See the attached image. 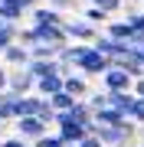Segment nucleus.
I'll return each instance as SVG.
<instances>
[{"mask_svg": "<svg viewBox=\"0 0 144 147\" xmlns=\"http://www.w3.org/2000/svg\"><path fill=\"white\" fill-rule=\"evenodd\" d=\"M62 30H66V36H69V42H82V46H92V42L101 36L98 26L85 23L82 16H72V20H66V23H62Z\"/></svg>", "mask_w": 144, "mask_h": 147, "instance_id": "1", "label": "nucleus"}, {"mask_svg": "<svg viewBox=\"0 0 144 147\" xmlns=\"http://www.w3.org/2000/svg\"><path fill=\"white\" fill-rule=\"evenodd\" d=\"M108 69H112V59H105L101 53H95V49H85V53H82V59H79V65H75V72L79 75H85V79H92V75H105Z\"/></svg>", "mask_w": 144, "mask_h": 147, "instance_id": "2", "label": "nucleus"}, {"mask_svg": "<svg viewBox=\"0 0 144 147\" xmlns=\"http://www.w3.org/2000/svg\"><path fill=\"white\" fill-rule=\"evenodd\" d=\"M7 92L20 95V98L36 92V79L30 75V69H10V75H7Z\"/></svg>", "mask_w": 144, "mask_h": 147, "instance_id": "3", "label": "nucleus"}, {"mask_svg": "<svg viewBox=\"0 0 144 147\" xmlns=\"http://www.w3.org/2000/svg\"><path fill=\"white\" fill-rule=\"evenodd\" d=\"M101 85H105V92H134V79L128 72H121V69H115V65L101 75Z\"/></svg>", "mask_w": 144, "mask_h": 147, "instance_id": "4", "label": "nucleus"}, {"mask_svg": "<svg viewBox=\"0 0 144 147\" xmlns=\"http://www.w3.org/2000/svg\"><path fill=\"white\" fill-rule=\"evenodd\" d=\"M92 49H95V53H101L105 59H112V62L131 53V46H128V42H115L112 36H98L95 42H92Z\"/></svg>", "mask_w": 144, "mask_h": 147, "instance_id": "5", "label": "nucleus"}, {"mask_svg": "<svg viewBox=\"0 0 144 147\" xmlns=\"http://www.w3.org/2000/svg\"><path fill=\"white\" fill-rule=\"evenodd\" d=\"M16 134H20L23 141H43L46 137V124L39 118H20L16 121Z\"/></svg>", "mask_w": 144, "mask_h": 147, "instance_id": "6", "label": "nucleus"}, {"mask_svg": "<svg viewBox=\"0 0 144 147\" xmlns=\"http://www.w3.org/2000/svg\"><path fill=\"white\" fill-rule=\"evenodd\" d=\"M112 65H115V69H121V72H128V75H131L134 82H141V79H144V62H141V59H138V53H134V49H131L128 56H121V59H115Z\"/></svg>", "mask_w": 144, "mask_h": 147, "instance_id": "7", "label": "nucleus"}, {"mask_svg": "<svg viewBox=\"0 0 144 147\" xmlns=\"http://www.w3.org/2000/svg\"><path fill=\"white\" fill-rule=\"evenodd\" d=\"M59 92H66V79L62 75H46V79H39L36 82V95L39 98H53V95H59Z\"/></svg>", "mask_w": 144, "mask_h": 147, "instance_id": "8", "label": "nucleus"}, {"mask_svg": "<svg viewBox=\"0 0 144 147\" xmlns=\"http://www.w3.org/2000/svg\"><path fill=\"white\" fill-rule=\"evenodd\" d=\"M105 95H108V108L121 111L124 118L131 115V108H134V98H138L134 92H105Z\"/></svg>", "mask_w": 144, "mask_h": 147, "instance_id": "9", "label": "nucleus"}, {"mask_svg": "<svg viewBox=\"0 0 144 147\" xmlns=\"http://www.w3.org/2000/svg\"><path fill=\"white\" fill-rule=\"evenodd\" d=\"M46 108V98H39V95H23L16 111H20V118H39V111ZM16 118V121H20Z\"/></svg>", "mask_w": 144, "mask_h": 147, "instance_id": "10", "label": "nucleus"}, {"mask_svg": "<svg viewBox=\"0 0 144 147\" xmlns=\"http://www.w3.org/2000/svg\"><path fill=\"white\" fill-rule=\"evenodd\" d=\"M30 13H33V26H62L66 23V16L49 10V7H36V10H30Z\"/></svg>", "mask_w": 144, "mask_h": 147, "instance_id": "11", "label": "nucleus"}, {"mask_svg": "<svg viewBox=\"0 0 144 147\" xmlns=\"http://www.w3.org/2000/svg\"><path fill=\"white\" fill-rule=\"evenodd\" d=\"M66 95H72L75 101H85V98H89V82H85V75L72 72L69 79H66Z\"/></svg>", "mask_w": 144, "mask_h": 147, "instance_id": "12", "label": "nucleus"}, {"mask_svg": "<svg viewBox=\"0 0 144 147\" xmlns=\"http://www.w3.org/2000/svg\"><path fill=\"white\" fill-rule=\"evenodd\" d=\"M3 62L13 65V69H26V65H30V49L20 46V42H13V46L3 53Z\"/></svg>", "mask_w": 144, "mask_h": 147, "instance_id": "13", "label": "nucleus"}, {"mask_svg": "<svg viewBox=\"0 0 144 147\" xmlns=\"http://www.w3.org/2000/svg\"><path fill=\"white\" fill-rule=\"evenodd\" d=\"M95 124L98 127H124L128 118L121 111H115V108H101V111H95Z\"/></svg>", "mask_w": 144, "mask_h": 147, "instance_id": "14", "label": "nucleus"}, {"mask_svg": "<svg viewBox=\"0 0 144 147\" xmlns=\"http://www.w3.org/2000/svg\"><path fill=\"white\" fill-rule=\"evenodd\" d=\"M105 36H112L115 42H131V39H134V30H131L128 20H112L108 30H105Z\"/></svg>", "mask_w": 144, "mask_h": 147, "instance_id": "15", "label": "nucleus"}, {"mask_svg": "<svg viewBox=\"0 0 144 147\" xmlns=\"http://www.w3.org/2000/svg\"><path fill=\"white\" fill-rule=\"evenodd\" d=\"M16 105H20V95L3 92V101H0V121H13V124H16V118H20Z\"/></svg>", "mask_w": 144, "mask_h": 147, "instance_id": "16", "label": "nucleus"}, {"mask_svg": "<svg viewBox=\"0 0 144 147\" xmlns=\"http://www.w3.org/2000/svg\"><path fill=\"white\" fill-rule=\"evenodd\" d=\"M23 13H26V7H23L20 0H13V3H3V7H0V20L10 23V26H16V20H20Z\"/></svg>", "mask_w": 144, "mask_h": 147, "instance_id": "17", "label": "nucleus"}, {"mask_svg": "<svg viewBox=\"0 0 144 147\" xmlns=\"http://www.w3.org/2000/svg\"><path fill=\"white\" fill-rule=\"evenodd\" d=\"M16 39H20V26H10V23H7V26H0V56H3Z\"/></svg>", "mask_w": 144, "mask_h": 147, "instance_id": "18", "label": "nucleus"}, {"mask_svg": "<svg viewBox=\"0 0 144 147\" xmlns=\"http://www.w3.org/2000/svg\"><path fill=\"white\" fill-rule=\"evenodd\" d=\"M49 105H53L56 115H66V111L75 108V98H72V95H66V92H59V95H53V98H49Z\"/></svg>", "mask_w": 144, "mask_h": 147, "instance_id": "19", "label": "nucleus"}, {"mask_svg": "<svg viewBox=\"0 0 144 147\" xmlns=\"http://www.w3.org/2000/svg\"><path fill=\"white\" fill-rule=\"evenodd\" d=\"M82 20H85V23H92V26H101V23H108V13L89 3V7H85V13H82Z\"/></svg>", "mask_w": 144, "mask_h": 147, "instance_id": "20", "label": "nucleus"}, {"mask_svg": "<svg viewBox=\"0 0 144 147\" xmlns=\"http://www.w3.org/2000/svg\"><path fill=\"white\" fill-rule=\"evenodd\" d=\"M124 20L131 23L134 33H141V36H144V10H128V13H124Z\"/></svg>", "mask_w": 144, "mask_h": 147, "instance_id": "21", "label": "nucleus"}, {"mask_svg": "<svg viewBox=\"0 0 144 147\" xmlns=\"http://www.w3.org/2000/svg\"><path fill=\"white\" fill-rule=\"evenodd\" d=\"M92 7H98V10H105V13H118L124 7V0H89Z\"/></svg>", "mask_w": 144, "mask_h": 147, "instance_id": "22", "label": "nucleus"}, {"mask_svg": "<svg viewBox=\"0 0 144 147\" xmlns=\"http://www.w3.org/2000/svg\"><path fill=\"white\" fill-rule=\"evenodd\" d=\"M85 101H89V108H92V111H101V108H108V95H105V92H95V95H89Z\"/></svg>", "mask_w": 144, "mask_h": 147, "instance_id": "23", "label": "nucleus"}, {"mask_svg": "<svg viewBox=\"0 0 144 147\" xmlns=\"http://www.w3.org/2000/svg\"><path fill=\"white\" fill-rule=\"evenodd\" d=\"M128 121H134V124H144V98H134V108H131Z\"/></svg>", "mask_w": 144, "mask_h": 147, "instance_id": "24", "label": "nucleus"}, {"mask_svg": "<svg viewBox=\"0 0 144 147\" xmlns=\"http://www.w3.org/2000/svg\"><path fill=\"white\" fill-rule=\"evenodd\" d=\"M33 147H66V144H62V137H59V134H46L43 141H36Z\"/></svg>", "mask_w": 144, "mask_h": 147, "instance_id": "25", "label": "nucleus"}, {"mask_svg": "<svg viewBox=\"0 0 144 147\" xmlns=\"http://www.w3.org/2000/svg\"><path fill=\"white\" fill-rule=\"evenodd\" d=\"M46 7H49V10H56V13H62V10H72L75 0H46Z\"/></svg>", "mask_w": 144, "mask_h": 147, "instance_id": "26", "label": "nucleus"}, {"mask_svg": "<svg viewBox=\"0 0 144 147\" xmlns=\"http://www.w3.org/2000/svg\"><path fill=\"white\" fill-rule=\"evenodd\" d=\"M0 147H30L23 137H7V141H0Z\"/></svg>", "mask_w": 144, "mask_h": 147, "instance_id": "27", "label": "nucleus"}, {"mask_svg": "<svg viewBox=\"0 0 144 147\" xmlns=\"http://www.w3.org/2000/svg\"><path fill=\"white\" fill-rule=\"evenodd\" d=\"M75 147H101V141H98V137H95V134H89V137H85V141H82V144H75Z\"/></svg>", "mask_w": 144, "mask_h": 147, "instance_id": "28", "label": "nucleus"}, {"mask_svg": "<svg viewBox=\"0 0 144 147\" xmlns=\"http://www.w3.org/2000/svg\"><path fill=\"white\" fill-rule=\"evenodd\" d=\"M134 95H138V98H144V79H141V82H134Z\"/></svg>", "mask_w": 144, "mask_h": 147, "instance_id": "29", "label": "nucleus"}, {"mask_svg": "<svg viewBox=\"0 0 144 147\" xmlns=\"http://www.w3.org/2000/svg\"><path fill=\"white\" fill-rule=\"evenodd\" d=\"M20 3H23V7H26V10H30V7H33V3H36V0H20Z\"/></svg>", "mask_w": 144, "mask_h": 147, "instance_id": "30", "label": "nucleus"}, {"mask_svg": "<svg viewBox=\"0 0 144 147\" xmlns=\"http://www.w3.org/2000/svg\"><path fill=\"white\" fill-rule=\"evenodd\" d=\"M134 53H138V59H141V62H144V46H141V49H134Z\"/></svg>", "mask_w": 144, "mask_h": 147, "instance_id": "31", "label": "nucleus"}, {"mask_svg": "<svg viewBox=\"0 0 144 147\" xmlns=\"http://www.w3.org/2000/svg\"><path fill=\"white\" fill-rule=\"evenodd\" d=\"M3 3H13V0H0V7H3Z\"/></svg>", "mask_w": 144, "mask_h": 147, "instance_id": "32", "label": "nucleus"}, {"mask_svg": "<svg viewBox=\"0 0 144 147\" xmlns=\"http://www.w3.org/2000/svg\"><path fill=\"white\" fill-rule=\"evenodd\" d=\"M0 134H3V121H0Z\"/></svg>", "mask_w": 144, "mask_h": 147, "instance_id": "33", "label": "nucleus"}, {"mask_svg": "<svg viewBox=\"0 0 144 147\" xmlns=\"http://www.w3.org/2000/svg\"><path fill=\"white\" fill-rule=\"evenodd\" d=\"M131 147H144V144H131Z\"/></svg>", "mask_w": 144, "mask_h": 147, "instance_id": "34", "label": "nucleus"}, {"mask_svg": "<svg viewBox=\"0 0 144 147\" xmlns=\"http://www.w3.org/2000/svg\"><path fill=\"white\" fill-rule=\"evenodd\" d=\"M124 3H134V0H124Z\"/></svg>", "mask_w": 144, "mask_h": 147, "instance_id": "35", "label": "nucleus"}, {"mask_svg": "<svg viewBox=\"0 0 144 147\" xmlns=\"http://www.w3.org/2000/svg\"><path fill=\"white\" fill-rule=\"evenodd\" d=\"M0 101H3V92H0Z\"/></svg>", "mask_w": 144, "mask_h": 147, "instance_id": "36", "label": "nucleus"}, {"mask_svg": "<svg viewBox=\"0 0 144 147\" xmlns=\"http://www.w3.org/2000/svg\"><path fill=\"white\" fill-rule=\"evenodd\" d=\"M0 26H7V23H3V20H0Z\"/></svg>", "mask_w": 144, "mask_h": 147, "instance_id": "37", "label": "nucleus"}, {"mask_svg": "<svg viewBox=\"0 0 144 147\" xmlns=\"http://www.w3.org/2000/svg\"><path fill=\"white\" fill-rule=\"evenodd\" d=\"M141 144H144V141H141Z\"/></svg>", "mask_w": 144, "mask_h": 147, "instance_id": "38", "label": "nucleus"}]
</instances>
